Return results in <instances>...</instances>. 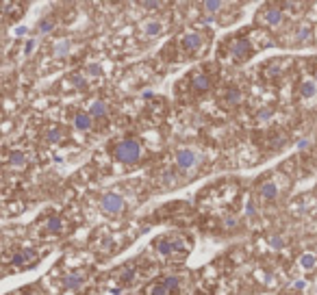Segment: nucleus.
<instances>
[{"label": "nucleus", "instance_id": "9", "mask_svg": "<svg viewBox=\"0 0 317 295\" xmlns=\"http://www.w3.org/2000/svg\"><path fill=\"white\" fill-rule=\"evenodd\" d=\"M281 17H282V13H281V9H278V7L267 9V11L263 13V20L267 22V26H276L278 22H281Z\"/></svg>", "mask_w": 317, "mask_h": 295}, {"label": "nucleus", "instance_id": "17", "mask_svg": "<svg viewBox=\"0 0 317 295\" xmlns=\"http://www.w3.org/2000/svg\"><path fill=\"white\" fill-rule=\"evenodd\" d=\"M146 33H148V35H158V33H161V24H158V22H148V24H146Z\"/></svg>", "mask_w": 317, "mask_h": 295}, {"label": "nucleus", "instance_id": "18", "mask_svg": "<svg viewBox=\"0 0 317 295\" xmlns=\"http://www.w3.org/2000/svg\"><path fill=\"white\" fill-rule=\"evenodd\" d=\"M11 165H24V156H22V152H13L11 154Z\"/></svg>", "mask_w": 317, "mask_h": 295}, {"label": "nucleus", "instance_id": "10", "mask_svg": "<svg viewBox=\"0 0 317 295\" xmlns=\"http://www.w3.org/2000/svg\"><path fill=\"white\" fill-rule=\"evenodd\" d=\"M31 260H35V252L26 250V252H20V254H16V259H13V263L18 267H29Z\"/></svg>", "mask_w": 317, "mask_h": 295}, {"label": "nucleus", "instance_id": "5", "mask_svg": "<svg viewBox=\"0 0 317 295\" xmlns=\"http://www.w3.org/2000/svg\"><path fill=\"white\" fill-rule=\"evenodd\" d=\"M278 191H281V187H278V180H265L263 185L259 187V198L261 200H276L278 198Z\"/></svg>", "mask_w": 317, "mask_h": 295}, {"label": "nucleus", "instance_id": "14", "mask_svg": "<svg viewBox=\"0 0 317 295\" xmlns=\"http://www.w3.org/2000/svg\"><path fill=\"white\" fill-rule=\"evenodd\" d=\"M83 284V278L81 276H76V274H72V276H68V278H65V287L68 289H78Z\"/></svg>", "mask_w": 317, "mask_h": 295}, {"label": "nucleus", "instance_id": "4", "mask_svg": "<svg viewBox=\"0 0 317 295\" xmlns=\"http://www.w3.org/2000/svg\"><path fill=\"white\" fill-rule=\"evenodd\" d=\"M124 208H126V204H124V200L120 198V195H115V193H106L105 198H102V210H105V213L118 215V213H122Z\"/></svg>", "mask_w": 317, "mask_h": 295}, {"label": "nucleus", "instance_id": "19", "mask_svg": "<svg viewBox=\"0 0 317 295\" xmlns=\"http://www.w3.org/2000/svg\"><path fill=\"white\" fill-rule=\"evenodd\" d=\"M50 29H53V20H50V17H46V20L39 22V31L41 33H48Z\"/></svg>", "mask_w": 317, "mask_h": 295}, {"label": "nucleus", "instance_id": "6", "mask_svg": "<svg viewBox=\"0 0 317 295\" xmlns=\"http://www.w3.org/2000/svg\"><path fill=\"white\" fill-rule=\"evenodd\" d=\"M211 87V78L207 76V74H195V76H191V89H194L195 93H204L207 89Z\"/></svg>", "mask_w": 317, "mask_h": 295}, {"label": "nucleus", "instance_id": "13", "mask_svg": "<svg viewBox=\"0 0 317 295\" xmlns=\"http://www.w3.org/2000/svg\"><path fill=\"white\" fill-rule=\"evenodd\" d=\"M302 98H313L315 96V85H313V81H304L302 83Z\"/></svg>", "mask_w": 317, "mask_h": 295}, {"label": "nucleus", "instance_id": "16", "mask_svg": "<svg viewBox=\"0 0 317 295\" xmlns=\"http://www.w3.org/2000/svg\"><path fill=\"white\" fill-rule=\"evenodd\" d=\"M48 232H61V219L59 217L48 219Z\"/></svg>", "mask_w": 317, "mask_h": 295}, {"label": "nucleus", "instance_id": "12", "mask_svg": "<svg viewBox=\"0 0 317 295\" xmlns=\"http://www.w3.org/2000/svg\"><path fill=\"white\" fill-rule=\"evenodd\" d=\"M170 291H167V287H165V282H157V284H152V287H148V291L146 295H167Z\"/></svg>", "mask_w": 317, "mask_h": 295}, {"label": "nucleus", "instance_id": "3", "mask_svg": "<svg viewBox=\"0 0 317 295\" xmlns=\"http://www.w3.org/2000/svg\"><path fill=\"white\" fill-rule=\"evenodd\" d=\"M180 48L187 50V52L195 54L202 50V35L200 33H185L183 37H180Z\"/></svg>", "mask_w": 317, "mask_h": 295}, {"label": "nucleus", "instance_id": "8", "mask_svg": "<svg viewBox=\"0 0 317 295\" xmlns=\"http://www.w3.org/2000/svg\"><path fill=\"white\" fill-rule=\"evenodd\" d=\"M224 98H226V106H235V104H239L241 102V91L237 87H228L226 89V93H224Z\"/></svg>", "mask_w": 317, "mask_h": 295}, {"label": "nucleus", "instance_id": "21", "mask_svg": "<svg viewBox=\"0 0 317 295\" xmlns=\"http://www.w3.org/2000/svg\"><path fill=\"white\" fill-rule=\"evenodd\" d=\"M302 265H304V267H313L315 265V256H311V254L302 256Z\"/></svg>", "mask_w": 317, "mask_h": 295}, {"label": "nucleus", "instance_id": "15", "mask_svg": "<svg viewBox=\"0 0 317 295\" xmlns=\"http://www.w3.org/2000/svg\"><path fill=\"white\" fill-rule=\"evenodd\" d=\"M105 113H106L105 102H96V104L91 106V111H89V115H94V118H102Z\"/></svg>", "mask_w": 317, "mask_h": 295}, {"label": "nucleus", "instance_id": "7", "mask_svg": "<svg viewBox=\"0 0 317 295\" xmlns=\"http://www.w3.org/2000/svg\"><path fill=\"white\" fill-rule=\"evenodd\" d=\"M176 163H178L180 170H189L195 163V154L191 152V150H180V152L176 154Z\"/></svg>", "mask_w": 317, "mask_h": 295}, {"label": "nucleus", "instance_id": "20", "mask_svg": "<svg viewBox=\"0 0 317 295\" xmlns=\"http://www.w3.org/2000/svg\"><path fill=\"white\" fill-rule=\"evenodd\" d=\"M222 7H224L222 2H207V4H204V9H207V11H211V13H215L217 9H222Z\"/></svg>", "mask_w": 317, "mask_h": 295}, {"label": "nucleus", "instance_id": "24", "mask_svg": "<svg viewBox=\"0 0 317 295\" xmlns=\"http://www.w3.org/2000/svg\"><path fill=\"white\" fill-rule=\"evenodd\" d=\"M315 78H317V74H315Z\"/></svg>", "mask_w": 317, "mask_h": 295}, {"label": "nucleus", "instance_id": "11", "mask_svg": "<svg viewBox=\"0 0 317 295\" xmlns=\"http://www.w3.org/2000/svg\"><path fill=\"white\" fill-rule=\"evenodd\" d=\"M74 124L78 130H87L91 126V115L89 113H76L74 115Z\"/></svg>", "mask_w": 317, "mask_h": 295}, {"label": "nucleus", "instance_id": "2", "mask_svg": "<svg viewBox=\"0 0 317 295\" xmlns=\"http://www.w3.org/2000/svg\"><path fill=\"white\" fill-rule=\"evenodd\" d=\"M141 143L135 141V139H124V141H120L118 146H115V158H118L120 163H135L139 161V156H141Z\"/></svg>", "mask_w": 317, "mask_h": 295}, {"label": "nucleus", "instance_id": "1", "mask_svg": "<svg viewBox=\"0 0 317 295\" xmlns=\"http://www.w3.org/2000/svg\"><path fill=\"white\" fill-rule=\"evenodd\" d=\"M224 46H228V57H230L235 63H241V61H246V59H250L252 57V52H254V46H252V41L248 39V37H235V39H230L226 44L224 41Z\"/></svg>", "mask_w": 317, "mask_h": 295}, {"label": "nucleus", "instance_id": "22", "mask_svg": "<svg viewBox=\"0 0 317 295\" xmlns=\"http://www.w3.org/2000/svg\"><path fill=\"white\" fill-rule=\"evenodd\" d=\"M33 46H35V41H29V44H26V48H24V52H26V54H29L31 50H33Z\"/></svg>", "mask_w": 317, "mask_h": 295}, {"label": "nucleus", "instance_id": "23", "mask_svg": "<svg viewBox=\"0 0 317 295\" xmlns=\"http://www.w3.org/2000/svg\"><path fill=\"white\" fill-rule=\"evenodd\" d=\"M22 295H33V293H22Z\"/></svg>", "mask_w": 317, "mask_h": 295}]
</instances>
